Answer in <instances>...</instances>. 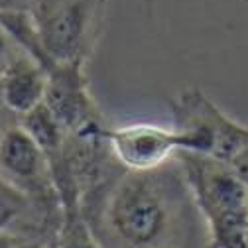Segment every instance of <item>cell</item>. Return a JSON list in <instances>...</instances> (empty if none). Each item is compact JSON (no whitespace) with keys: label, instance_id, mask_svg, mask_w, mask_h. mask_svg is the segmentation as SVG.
Listing matches in <instances>:
<instances>
[{"label":"cell","instance_id":"15","mask_svg":"<svg viewBox=\"0 0 248 248\" xmlns=\"http://www.w3.org/2000/svg\"><path fill=\"white\" fill-rule=\"evenodd\" d=\"M22 238L26 236H20L14 232H0V248H14Z\"/></svg>","mask_w":248,"mask_h":248},{"label":"cell","instance_id":"4","mask_svg":"<svg viewBox=\"0 0 248 248\" xmlns=\"http://www.w3.org/2000/svg\"><path fill=\"white\" fill-rule=\"evenodd\" d=\"M173 128L183 136V150L231 164L248 146V126L227 114L199 87L183 89L170 99Z\"/></svg>","mask_w":248,"mask_h":248},{"label":"cell","instance_id":"1","mask_svg":"<svg viewBox=\"0 0 248 248\" xmlns=\"http://www.w3.org/2000/svg\"><path fill=\"white\" fill-rule=\"evenodd\" d=\"M101 248H205V227L173 158L146 170H122L81 197Z\"/></svg>","mask_w":248,"mask_h":248},{"label":"cell","instance_id":"17","mask_svg":"<svg viewBox=\"0 0 248 248\" xmlns=\"http://www.w3.org/2000/svg\"><path fill=\"white\" fill-rule=\"evenodd\" d=\"M0 183H2V181H0Z\"/></svg>","mask_w":248,"mask_h":248},{"label":"cell","instance_id":"9","mask_svg":"<svg viewBox=\"0 0 248 248\" xmlns=\"http://www.w3.org/2000/svg\"><path fill=\"white\" fill-rule=\"evenodd\" d=\"M55 248H101L91 231L81 207L59 209V227L55 232Z\"/></svg>","mask_w":248,"mask_h":248},{"label":"cell","instance_id":"8","mask_svg":"<svg viewBox=\"0 0 248 248\" xmlns=\"http://www.w3.org/2000/svg\"><path fill=\"white\" fill-rule=\"evenodd\" d=\"M46 83V69L26 51H20L0 77V103L20 118L44 103Z\"/></svg>","mask_w":248,"mask_h":248},{"label":"cell","instance_id":"12","mask_svg":"<svg viewBox=\"0 0 248 248\" xmlns=\"http://www.w3.org/2000/svg\"><path fill=\"white\" fill-rule=\"evenodd\" d=\"M229 166H231V168L240 175V179L248 185V146L238 154V156H236Z\"/></svg>","mask_w":248,"mask_h":248},{"label":"cell","instance_id":"13","mask_svg":"<svg viewBox=\"0 0 248 248\" xmlns=\"http://www.w3.org/2000/svg\"><path fill=\"white\" fill-rule=\"evenodd\" d=\"M34 0H0V12H28Z\"/></svg>","mask_w":248,"mask_h":248},{"label":"cell","instance_id":"7","mask_svg":"<svg viewBox=\"0 0 248 248\" xmlns=\"http://www.w3.org/2000/svg\"><path fill=\"white\" fill-rule=\"evenodd\" d=\"M107 140L114 160L128 171H146L171 162L183 150V136L171 126L132 122L108 126Z\"/></svg>","mask_w":248,"mask_h":248},{"label":"cell","instance_id":"11","mask_svg":"<svg viewBox=\"0 0 248 248\" xmlns=\"http://www.w3.org/2000/svg\"><path fill=\"white\" fill-rule=\"evenodd\" d=\"M22 49L14 44V40L8 36L6 30L0 26V77H2V73L6 71V67L12 63V59L20 53Z\"/></svg>","mask_w":248,"mask_h":248},{"label":"cell","instance_id":"16","mask_svg":"<svg viewBox=\"0 0 248 248\" xmlns=\"http://www.w3.org/2000/svg\"><path fill=\"white\" fill-rule=\"evenodd\" d=\"M4 112H8V110L2 107V103H0V136H2V130H4V126H6V122H4Z\"/></svg>","mask_w":248,"mask_h":248},{"label":"cell","instance_id":"6","mask_svg":"<svg viewBox=\"0 0 248 248\" xmlns=\"http://www.w3.org/2000/svg\"><path fill=\"white\" fill-rule=\"evenodd\" d=\"M85 65L87 63L75 61V63H51L46 69L47 83L44 105L59 122V126L65 130V134L107 124L91 95Z\"/></svg>","mask_w":248,"mask_h":248},{"label":"cell","instance_id":"14","mask_svg":"<svg viewBox=\"0 0 248 248\" xmlns=\"http://www.w3.org/2000/svg\"><path fill=\"white\" fill-rule=\"evenodd\" d=\"M14 248H55V240H44L40 236H30V238H22Z\"/></svg>","mask_w":248,"mask_h":248},{"label":"cell","instance_id":"5","mask_svg":"<svg viewBox=\"0 0 248 248\" xmlns=\"http://www.w3.org/2000/svg\"><path fill=\"white\" fill-rule=\"evenodd\" d=\"M0 181L42 209L59 213L46 154L20 122L6 124L0 136Z\"/></svg>","mask_w":248,"mask_h":248},{"label":"cell","instance_id":"2","mask_svg":"<svg viewBox=\"0 0 248 248\" xmlns=\"http://www.w3.org/2000/svg\"><path fill=\"white\" fill-rule=\"evenodd\" d=\"M205 227V248H248V185L225 162L193 152L175 156Z\"/></svg>","mask_w":248,"mask_h":248},{"label":"cell","instance_id":"10","mask_svg":"<svg viewBox=\"0 0 248 248\" xmlns=\"http://www.w3.org/2000/svg\"><path fill=\"white\" fill-rule=\"evenodd\" d=\"M32 209H42V207L32 203L16 189H12L10 185L0 183V232H14V227ZM42 211H47V209H42ZM47 213H57V211H47Z\"/></svg>","mask_w":248,"mask_h":248},{"label":"cell","instance_id":"3","mask_svg":"<svg viewBox=\"0 0 248 248\" xmlns=\"http://www.w3.org/2000/svg\"><path fill=\"white\" fill-rule=\"evenodd\" d=\"M108 0H34L28 16L53 63H87L105 32Z\"/></svg>","mask_w":248,"mask_h":248}]
</instances>
